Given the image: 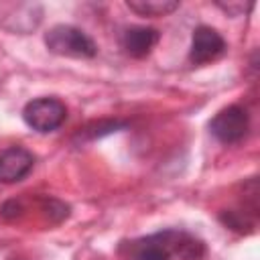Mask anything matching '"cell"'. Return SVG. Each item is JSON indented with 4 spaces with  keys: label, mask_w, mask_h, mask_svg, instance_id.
<instances>
[{
    "label": "cell",
    "mask_w": 260,
    "mask_h": 260,
    "mask_svg": "<svg viewBox=\"0 0 260 260\" xmlns=\"http://www.w3.org/2000/svg\"><path fill=\"white\" fill-rule=\"evenodd\" d=\"M43 211L47 213V217L51 219V221H61V219H65L67 215H69V207L63 203V201H59V199H53V197H49V199H45L43 201Z\"/></svg>",
    "instance_id": "30bf717a"
},
{
    "label": "cell",
    "mask_w": 260,
    "mask_h": 260,
    "mask_svg": "<svg viewBox=\"0 0 260 260\" xmlns=\"http://www.w3.org/2000/svg\"><path fill=\"white\" fill-rule=\"evenodd\" d=\"M205 246L187 232L165 230L130 244V260H201Z\"/></svg>",
    "instance_id": "6da1fadb"
},
{
    "label": "cell",
    "mask_w": 260,
    "mask_h": 260,
    "mask_svg": "<svg viewBox=\"0 0 260 260\" xmlns=\"http://www.w3.org/2000/svg\"><path fill=\"white\" fill-rule=\"evenodd\" d=\"M156 43H158V30L150 26H132L126 28L122 35V49L136 59L146 57Z\"/></svg>",
    "instance_id": "52a82bcc"
},
{
    "label": "cell",
    "mask_w": 260,
    "mask_h": 260,
    "mask_svg": "<svg viewBox=\"0 0 260 260\" xmlns=\"http://www.w3.org/2000/svg\"><path fill=\"white\" fill-rule=\"evenodd\" d=\"M225 51V41L223 37L211 28V26H197L191 37V49H189V59L193 65H203L209 61H215L219 55Z\"/></svg>",
    "instance_id": "5b68a950"
},
{
    "label": "cell",
    "mask_w": 260,
    "mask_h": 260,
    "mask_svg": "<svg viewBox=\"0 0 260 260\" xmlns=\"http://www.w3.org/2000/svg\"><path fill=\"white\" fill-rule=\"evenodd\" d=\"M45 45L51 53L75 59H89L98 53V47L89 35L71 24H57L45 35Z\"/></svg>",
    "instance_id": "7a4b0ae2"
},
{
    "label": "cell",
    "mask_w": 260,
    "mask_h": 260,
    "mask_svg": "<svg viewBox=\"0 0 260 260\" xmlns=\"http://www.w3.org/2000/svg\"><path fill=\"white\" fill-rule=\"evenodd\" d=\"M20 213H22V205H20V201H16V199L6 201V203L0 207V215H2L4 219H16Z\"/></svg>",
    "instance_id": "8fae6325"
},
{
    "label": "cell",
    "mask_w": 260,
    "mask_h": 260,
    "mask_svg": "<svg viewBox=\"0 0 260 260\" xmlns=\"http://www.w3.org/2000/svg\"><path fill=\"white\" fill-rule=\"evenodd\" d=\"M128 8L140 16H167L179 8L177 0H128Z\"/></svg>",
    "instance_id": "ba28073f"
},
{
    "label": "cell",
    "mask_w": 260,
    "mask_h": 260,
    "mask_svg": "<svg viewBox=\"0 0 260 260\" xmlns=\"http://www.w3.org/2000/svg\"><path fill=\"white\" fill-rule=\"evenodd\" d=\"M22 118L32 130L45 134L57 130L65 122L67 108L57 98H37L24 106Z\"/></svg>",
    "instance_id": "3957f363"
},
{
    "label": "cell",
    "mask_w": 260,
    "mask_h": 260,
    "mask_svg": "<svg viewBox=\"0 0 260 260\" xmlns=\"http://www.w3.org/2000/svg\"><path fill=\"white\" fill-rule=\"evenodd\" d=\"M252 213H248V211H244V209H230V211H223L219 217H221V221L230 228V230H236V232H240V234H244V232H252L254 230V219L250 217Z\"/></svg>",
    "instance_id": "9c48e42d"
},
{
    "label": "cell",
    "mask_w": 260,
    "mask_h": 260,
    "mask_svg": "<svg viewBox=\"0 0 260 260\" xmlns=\"http://www.w3.org/2000/svg\"><path fill=\"white\" fill-rule=\"evenodd\" d=\"M12 260H16V258H12Z\"/></svg>",
    "instance_id": "4fadbf2b"
},
{
    "label": "cell",
    "mask_w": 260,
    "mask_h": 260,
    "mask_svg": "<svg viewBox=\"0 0 260 260\" xmlns=\"http://www.w3.org/2000/svg\"><path fill=\"white\" fill-rule=\"evenodd\" d=\"M35 165L30 150L22 146H8L0 152V183H18L22 181Z\"/></svg>",
    "instance_id": "8992f818"
},
{
    "label": "cell",
    "mask_w": 260,
    "mask_h": 260,
    "mask_svg": "<svg viewBox=\"0 0 260 260\" xmlns=\"http://www.w3.org/2000/svg\"><path fill=\"white\" fill-rule=\"evenodd\" d=\"M217 6H219L221 10H225L228 14H232V16H238V14L246 12V10H250L254 4H242V2H228V4H223V2H219Z\"/></svg>",
    "instance_id": "7c38bea8"
},
{
    "label": "cell",
    "mask_w": 260,
    "mask_h": 260,
    "mask_svg": "<svg viewBox=\"0 0 260 260\" xmlns=\"http://www.w3.org/2000/svg\"><path fill=\"white\" fill-rule=\"evenodd\" d=\"M248 112L240 106H228L213 116L209 122L211 134L223 144H236L248 134Z\"/></svg>",
    "instance_id": "277c9868"
}]
</instances>
